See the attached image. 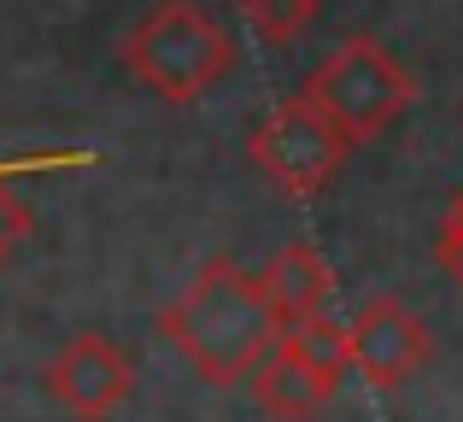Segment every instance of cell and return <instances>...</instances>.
Here are the masks:
<instances>
[{"label":"cell","mask_w":463,"mask_h":422,"mask_svg":"<svg viewBox=\"0 0 463 422\" xmlns=\"http://www.w3.org/2000/svg\"><path fill=\"white\" fill-rule=\"evenodd\" d=\"M158 334L182 352V364H194L200 381L241 388L276 352L282 317L264 299L259 270H241L235 258H205L194 282L158 311Z\"/></svg>","instance_id":"6da1fadb"},{"label":"cell","mask_w":463,"mask_h":422,"mask_svg":"<svg viewBox=\"0 0 463 422\" xmlns=\"http://www.w3.org/2000/svg\"><path fill=\"white\" fill-rule=\"evenodd\" d=\"M235 47H229L223 23L200 12L194 0H158L147 18L124 35V65L147 94L165 106H188L229 70Z\"/></svg>","instance_id":"7a4b0ae2"},{"label":"cell","mask_w":463,"mask_h":422,"mask_svg":"<svg viewBox=\"0 0 463 422\" xmlns=\"http://www.w3.org/2000/svg\"><path fill=\"white\" fill-rule=\"evenodd\" d=\"M299 94H306L323 117H335L364 147V141L387 136V129L411 112L417 82H411V70L393 59V47H382L375 35H346V42L306 77Z\"/></svg>","instance_id":"3957f363"},{"label":"cell","mask_w":463,"mask_h":422,"mask_svg":"<svg viewBox=\"0 0 463 422\" xmlns=\"http://www.w3.org/2000/svg\"><path fill=\"white\" fill-rule=\"evenodd\" d=\"M352 147H358V141H352L335 117L317 112L306 94L276 100L247 136V159L294 200H311L323 183H335L340 164L352 159Z\"/></svg>","instance_id":"277c9868"},{"label":"cell","mask_w":463,"mask_h":422,"mask_svg":"<svg viewBox=\"0 0 463 422\" xmlns=\"http://www.w3.org/2000/svg\"><path fill=\"white\" fill-rule=\"evenodd\" d=\"M42 381H47V399L65 417L106 422V417L124 411L129 393H136V364H129V352L118 341H106V334H77V341H65V352L47 364Z\"/></svg>","instance_id":"5b68a950"},{"label":"cell","mask_w":463,"mask_h":422,"mask_svg":"<svg viewBox=\"0 0 463 422\" xmlns=\"http://www.w3.org/2000/svg\"><path fill=\"white\" fill-rule=\"evenodd\" d=\"M434 358V334L417 311L399 294H375L358 305L352 317V370H358L370 388H405L417 370H429Z\"/></svg>","instance_id":"8992f818"},{"label":"cell","mask_w":463,"mask_h":422,"mask_svg":"<svg viewBox=\"0 0 463 422\" xmlns=\"http://www.w3.org/2000/svg\"><path fill=\"white\" fill-rule=\"evenodd\" d=\"M259 282H264L270 311L282 317V329H294V323H306V317H323L328 299H335V270H328V258L311 240H288L282 252H270Z\"/></svg>","instance_id":"52a82bcc"},{"label":"cell","mask_w":463,"mask_h":422,"mask_svg":"<svg viewBox=\"0 0 463 422\" xmlns=\"http://www.w3.org/2000/svg\"><path fill=\"white\" fill-rule=\"evenodd\" d=\"M247 388H252V399H259L264 417H276V422H317L323 405L335 399L340 381H328L323 370H311L299 352H288V346L276 341V352L252 370Z\"/></svg>","instance_id":"ba28073f"},{"label":"cell","mask_w":463,"mask_h":422,"mask_svg":"<svg viewBox=\"0 0 463 422\" xmlns=\"http://www.w3.org/2000/svg\"><path fill=\"white\" fill-rule=\"evenodd\" d=\"M282 346L299 352L311 370H323L328 381H346V370H352V323H335L328 311L323 317L294 323V329H282Z\"/></svg>","instance_id":"9c48e42d"},{"label":"cell","mask_w":463,"mask_h":422,"mask_svg":"<svg viewBox=\"0 0 463 422\" xmlns=\"http://www.w3.org/2000/svg\"><path fill=\"white\" fill-rule=\"evenodd\" d=\"M247 6V23L264 35V42H294L317 23V0H241Z\"/></svg>","instance_id":"30bf717a"},{"label":"cell","mask_w":463,"mask_h":422,"mask_svg":"<svg viewBox=\"0 0 463 422\" xmlns=\"http://www.w3.org/2000/svg\"><path fill=\"white\" fill-rule=\"evenodd\" d=\"M30 235V206H24L18 194H12L6 183H0V264L18 252V240Z\"/></svg>","instance_id":"8fae6325"},{"label":"cell","mask_w":463,"mask_h":422,"mask_svg":"<svg viewBox=\"0 0 463 422\" xmlns=\"http://www.w3.org/2000/svg\"><path fill=\"white\" fill-rule=\"evenodd\" d=\"M434 252H440V264L458 276V287H463V194L452 200V211H446V223H440V240H434Z\"/></svg>","instance_id":"7c38bea8"},{"label":"cell","mask_w":463,"mask_h":422,"mask_svg":"<svg viewBox=\"0 0 463 422\" xmlns=\"http://www.w3.org/2000/svg\"><path fill=\"white\" fill-rule=\"evenodd\" d=\"M0 183H6V164H0Z\"/></svg>","instance_id":"4fadbf2b"}]
</instances>
